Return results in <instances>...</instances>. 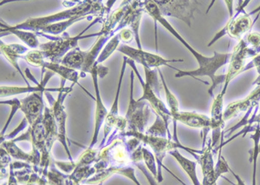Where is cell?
I'll return each mask as SVG.
<instances>
[{
	"instance_id": "obj_41",
	"label": "cell",
	"mask_w": 260,
	"mask_h": 185,
	"mask_svg": "<svg viewBox=\"0 0 260 185\" xmlns=\"http://www.w3.org/2000/svg\"><path fill=\"white\" fill-rule=\"evenodd\" d=\"M252 85H254V86H260V74L258 75V77H257V79L252 83Z\"/></svg>"
},
{
	"instance_id": "obj_39",
	"label": "cell",
	"mask_w": 260,
	"mask_h": 185,
	"mask_svg": "<svg viewBox=\"0 0 260 185\" xmlns=\"http://www.w3.org/2000/svg\"><path fill=\"white\" fill-rule=\"evenodd\" d=\"M259 14L260 15V6H257V8L254 10H252L251 12H249L248 14L250 16L254 15V14Z\"/></svg>"
},
{
	"instance_id": "obj_31",
	"label": "cell",
	"mask_w": 260,
	"mask_h": 185,
	"mask_svg": "<svg viewBox=\"0 0 260 185\" xmlns=\"http://www.w3.org/2000/svg\"><path fill=\"white\" fill-rule=\"evenodd\" d=\"M1 104H6V105H12V112L10 114L9 117H8V119L6 121V126H5L3 130H2V132H1V138H3L4 133L6 132V129L8 128L10 122H11L12 118H13V116L15 115L16 112L18 111V110L21 109V101L20 100H18V99H12V100H10V101H2L1 102Z\"/></svg>"
},
{
	"instance_id": "obj_38",
	"label": "cell",
	"mask_w": 260,
	"mask_h": 185,
	"mask_svg": "<svg viewBox=\"0 0 260 185\" xmlns=\"http://www.w3.org/2000/svg\"><path fill=\"white\" fill-rule=\"evenodd\" d=\"M11 169H12V170H11L12 172H11V176H10L9 185H18L17 180H16L14 175H13V172H12V166L11 167Z\"/></svg>"
},
{
	"instance_id": "obj_6",
	"label": "cell",
	"mask_w": 260,
	"mask_h": 185,
	"mask_svg": "<svg viewBox=\"0 0 260 185\" xmlns=\"http://www.w3.org/2000/svg\"><path fill=\"white\" fill-rule=\"evenodd\" d=\"M154 2L163 17L179 18L189 27L200 4L196 0H156Z\"/></svg>"
},
{
	"instance_id": "obj_17",
	"label": "cell",
	"mask_w": 260,
	"mask_h": 185,
	"mask_svg": "<svg viewBox=\"0 0 260 185\" xmlns=\"http://www.w3.org/2000/svg\"><path fill=\"white\" fill-rule=\"evenodd\" d=\"M1 51L3 52L4 55L6 56V58L8 59L11 65L15 67L16 70L19 72V74L22 76V78H24L27 86H30L29 82L27 80L25 76L23 74V72H21L20 68L18 64V58H23V54L28 51V49L24 47L23 45H18V44H12V45H6L3 41H1Z\"/></svg>"
},
{
	"instance_id": "obj_5",
	"label": "cell",
	"mask_w": 260,
	"mask_h": 185,
	"mask_svg": "<svg viewBox=\"0 0 260 185\" xmlns=\"http://www.w3.org/2000/svg\"><path fill=\"white\" fill-rule=\"evenodd\" d=\"M260 53V47H249L245 39L240 40L239 44L234 47L233 53H231L230 62L228 72L225 73V86L222 89L221 92L225 94L228 91V86L231 81L236 78L238 75L242 73L245 68V61L249 57H254Z\"/></svg>"
},
{
	"instance_id": "obj_24",
	"label": "cell",
	"mask_w": 260,
	"mask_h": 185,
	"mask_svg": "<svg viewBox=\"0 0 260 185\" xmlns=\"http://www.w3.org/2000/svg\"><path fill=\"white\" fill-rule=\"evenodd\" d=\"M3 27L4 30H1L2 34L4 33H7L6 34H10V33L14 34L15 36L19 38L28 47L32 48V49L40 46L39 39H38V37H37V34L35 33L27 32V30H15V29H12L11 26H8V25H2V28ZM6 34H5V35H6Z\"/></svg>"
},
{
	"instance_id": "obj_35",
	"label": "cell",
	"mask_w": 260,
	"mask_h": 185,
	"mask_svg": "<svg viewBox=\"0 0 260 185\" xmlns=\"http://www.w3.org/2000/svg\"><path fill=\"white\" fill-rule=\"evenodd\" d=\"M229 171H230L231 173L233 174L234 176V178L236 179L237 182L236 183H234V182H232V181H230V180H228L226 177H224L226 181H228V182H230V183H232L233 185H245V182H244V181H243L242 179H241V177H240L238 174L235 173L234 172V170H232V169H229Z\"/></svg>"
},
{
	"instance_id": "obj_21",
	"label": "cell",
	"mask_w": 260,
	"mask_h": 185,
	"mask_svg": "<svg viewBox=\"0 0 260 185\" xmlns=\"http://www.w3.org/2000/svg\"><path fill=\"white\" fill-rule=\"evenodd\" d=\"M170 155L175 158V160L179 163L181 168L185 170V172L189 176L190 179L192 182L193 185H202L199 181L198 176H197V163L194 161H191L189 159H186L185 157L181 155L178 149H174L170 151Z\"/></svg>"
},
{
	"instance_id": "obj_40",
	"label": "cell",
	"mask_w": 260,
	"mask_h": 185,
	"mask_svg": "<svg viewBox=\"0 0 260 185\" xmlns=\"http://www.w3.org/2000/svg\"><path fill=\"white\" fill-rule=\"evenodd\" d=\"M253 124H259L260 125V112L257 114V116H255L254 119L252 120V122H251V126L253 125Z\"/></svg>"
},
{
	"instance_id": "obj_8",
	"label": "cell",
	"mask_w": 260,
	"mask_h": 185,
	"mask_svg": "<svg viewBox=\"0 0 260 185\" xmlns=\"http://www.w3.org/2000/svg\"><path fill=\"white\" fill-rule=\"evenodd\" d=\"M224 97L225 94L220 91L214 98L212 105V110H211V131H212V137H211V142H212V148H213V155H216L219 152V146L221 143V140L224 139V125H225V120L223 118V114H224Z\"/></svg>"
},
{
	"instance_id": "obj_1",
	"label": "cell",
	"mask_w": 260,
	"mask_h": 185,
	"mask_svg": "<svg viewBox=\"0 0 260 185\" xmlns=\"http://www.w3.org/2000/svg\"><path fill=\"white\" fill-rule=\"evenodd\" d=\"M143 9L145 11L151 18H153L154 21V24L156 27L157 22L160 23L166 30H169L175 39L179 40L181 45H184L187 49V51L192 54L194 57L196 61L198 62V69L193 70V71H180L178 70L177 73L175 74V78H180L183 77H191V78L197 79L198 77H208L212 80V86L208 90V93L212 98L214 99V90L216 88L219 86V84H223L225 82V74L217 75V72L219 71L221 67L228 65L230 62L231 53H219L217 51L213 52V57H207L198 51L194 50L191 45L186 42V40L180 36L177 30H175L172 24L169 23L165 17H163L160 13V10L158 8L154 0L150 1H143Z\"/></svg>"
},
{
	"instance_id": "obj_14",
	"label": "cell",
	"mask_w": 260,
	"mask_h": 185,
	"mask_svg": "<svg viewBox=\"0 0 260 185\" xmlns=\"http://www.w3.org/2000/svg\"><path fill=\"white\" fill-rule=\"evenodd\" d=\"M43 93H32L31 95L27 97L26 99L20 100V110L24 112L25 118L30 126H33L36 121L42 116V111L44 109V103L42 99Z\"/></svg>"
},
{
	"instance_id": "obj_28",
	"label": "cell",
	"mask_w": 260,
	"mask_h": 185,
	"mask_svg": "<svg viewBox=\"0 0 260 185\" xmlns=\"http://www.w3.org/2000/svg\"><path fill=\"white\" fill-rule=\"evenodd\" d=\"M157 71L159 72L160 80L162 82L163 89L165 90L166 99H167L169 108H170L171 114L176 113L178 111H180V110H179V102H178L177 99L175 98V96L171 92V90H169V86H168V84L166 83L165 78H164V76H163L162 72L160 71V68H158Z\"/></svg>"
},
{
	"instance_id": "obj_19",
	"label": "cell",
	"mask_w": 260,
	"mask_h": 185,
	"mask_svg": "<svg viewBox=\"0 0 260 185\" xmlns=\"http://www.w3.org/2000/svg\"><path fill=\"white\" fill-rule=\"evenodd\" d=\"M66 95H67V94H65L62 98V97H61V91H60V96L58 97L57 101H56V103H54L53 114L55 117H56L58 126H59V130H58V132H59V133H58V139H59L60 142L62 143V145L64 146L65 149H66V151H67V154H68L69 159L72 160L71 153L69 151L68 146H67V144H66V128H65V121H66V118H67V115L65 113L64 107H63V105H62V101H63V99H64Z\"/></svg>"
},
{
	"instance_id": "obj_2",
	"label": "cell",
	"mask_w": 260,
	"mask_h": 185,
	"mask_svg": "<svg viewBox=\"0 0 260 185\" xmlns=\"http://www.w3.org/2000/svg\"><path fill=\"white\" fill-rule=\"evenodd\" d=\"M107 10L110 11V9H108L106 6H104L103 2L101 1H83L74 7L62 11L53 15L41 17V18H29L26 21L17 24L15 26H11V28L15 30H29V32L30 30L38 34L43 28L48 25L69 20L71 18H85L90 14L101 15L103 17V14L106 12Z\"/></svg>"
},
{
	"instance_id": "obj_20",
	"label": "cell",
	"mask_w": 260,
	"mask_h": 185,
	"mask_svg": "<svg viewBox=\"0 0 260 185\" xmlns=\"http://www.w3.org/2000/svg\"><path fill=\"white\" fill-rule=\"evenodd\" d=\"M86 57H87V51H82L80 48L77 47L69 51L68 53L62 57L59 64L71 69L82 71L85 64Z\"/></svg>"
},
{
	"instance_id": "obj_43",
	"label": "cell",
	"mask_w": 260,
	"mask_h": 185,
	"mask_svg": "<svg viewBox=\"0 0 260 185\" xmlns=\"http://www.w3.org/2000/svg\"><path fill=\"white\" fill-rule=\"evenodd\" d=\"M213 185H217V183H215V184H213Z\"/></svg>"
},
{
	"instance_id": "obj_25",
	"label": "cell",
	"mask_w": 260,
	"mask_h": 185,
	"mask_svg": "<svg viewBox=\"0 0 260 185\" xmlns=\"http://www.w3.org/2000/svg\"><path fill=\"white\" fill-rule=\"evenodd\" d=\"M85 18H87V17H85V18H71V19H69V20L59 22V23H56V24H50V25H48V26L43 28L39 33H41V35L42 34H45V35L46 34H50L52 36L59 35L61 33H64L65 30H67L69 27L73 25V24H75V23L83 20Z\"/></svg>"
},
{
	"instance_id": "obj_16",
	"label": "cell",
	"mask_w": 260,
	"mask_h": 185,
	"mask_svg": "<svg viewBox=\"0 0 260 185\" xmlns=\"http://www.w3.org/2000/svg\"><path fill=\"white\" fill-rule=\"evenodd\" d=\"M53 75L54 73L51 71L46 72L45 78L41 81L40 84L35 87L6 86V85H1V98L9 97V96L18 95V94H22V93L45 92L46 90H48V91H62L63 90V84H64L65 81V79H63V78H62V88H58V89H47V88H45V85L47 84L48 80Z\"/></svg>"
},
{
	"instance_id": "obj_23",
	"label": "cell",
	"mask_w": 260,
	"mask_h": 185,
	"mask_svg": "<svg viewBox=\"0 0 260 185\" xmlns=\"http://www.w3.org/2000/svg\"><path fill=\"white\" fill-rule=\"evenodd\" d=\"M250 138L253 141V147L249 150L250 159L249 162L253 165V175H252V185H257V163L258 155L260 154V125L257 124L254 132L250 134Z\"/></svg>"
},
{
	"instance_id": "obj_15",
	"label": "cell",
	"mask_w": 260,
	"mask_h": 185,
	"mask_svg": "<svg viewBox=\"0 0 260 185\" xmlns=\"http://www.w3.org/2000/svg\"><path fill=\"white\" fill-rule=\"evenodd\" d=\"M92 78H93V83H94V87L95 90V102H96V107H95V132L93 135V138H92L91 143L89 149H91L92 147L95 145L96 142H98V135H99V131H100L101 126L103 125L104 120L105 119L107 115H108V111L106 108L104 106L102 98H101L100 91H99V84H98V70H96V65L93 67L91 70Z\"/></svg>"
},
{
	"instance_id": "obj_13",
	"label": "cell",
	"mask_w": 260,
	"mask_h": 185,
	"mask_svg": "<svg viewBox=\"0 0 260 185\" xmlns=\"http://www.w3.org/2000/svg\"><path fill=\"white\" fill-rule=\"evenodd\" d=\"M197 160L201 164L203 173L202 185H213L217 183L219 176L216 174L214 170L215 164L213 162V148L211 139L208 140L204 147H202V153L199 155V159Z\"/></svg>"
},
{
	"instance_id": "obj_3",
	"label": "cell",
	"mask_w": 260,
	"mask_h": 185,
	"mask_svg": "<svg viewBox=\"0 0 260 185\" xmlns=\"http://www.w3.org/2000/svg\"><path fill=\"white\" fill-rule=\"evenodd\" d=\"M101 18H98L95 21L93 22L88 28H86L85 30H83L80 34H78L77 36L71 38L68 35L66 37H61L59 39H52V37L47 36V35H43L44 37L50 39V42L46 44H42L39 46L40 51H43L45 58H49L51 60L52 63H58L61 62L62 57H64L69 51L73 50L75 48L78 47V41L81 39H88V38H94V37H100L102 33H94V34H89L83 36V33L89 30V28L96 24L98 22L101 21Z\"/></svg>"
},
{
	"instance_id": "obj_29",
	"label": "cell",
	"mask_w": 260,
	"mask_h": 185,
	"mask_svg": "<svg viewBox=\"0 0 260 185\" xmlns=\"http://www.w3.org/2000/svg\"><path fill=\"white\" fill-rule=\"evenodd\" d=\"M4 146L6 147L7 151L10 153V155H12L13 158L15 159H23L25 161L32 162L35 163V159H37L36 156H32L31 154H26L24 151H22L19 148L16 146L14 144L13 141H10V142H6L4 143Z\"/></svg>"
},
{
	"instance_id": "obj_27",
	"label": "cell",
	"mask_w": 260,
	"mask_h": 185,
	"mask_svg": "<svg viewBox=\"0 0 260 185\" xmlns=\"http://www.w3.org/2000/svg\"><path fill=\"white\" fill-rule=\"evenodd\" d=\"M143 68L145 71L146 82L151 87V89L154 90V92L156 94L157 97L160 99V90L163 89V84L162 82H160V79L158 78L156 71L148 68V67H143Z\"/></svg>"
},
{
	"instance_id": "obj_36",
	"label": "cell",
	"mask_w": 260,
	"mask_h": 185,
	"mask_svg": "<svg viewBox=\"0 0 260 185\" xmlns=\"http://www.w3.org/2000/svg\"><path fill=\"white\" fill-rule=\"evenodd\" d=\"M96 65V70H98V77H101V78H104L108 72H109V68H107L105 66H103L102 65Z\"/></svg>"
},
{
	"instance_id": "obj_22",
	"label": "cell",
	"mask_w": 260,
	"mask_h": 185,
	"mask_svg": "<svg viewBox=\"0 0 260 185\" xmlns=\"http://www.w3.org/2000/svg\"><path fill=\"white\" fill-rule=\"evenodd\" d=\"M42 68H43V70L48 69L49 71H51L53 73L60 75L65 80L67 79V80L73 82V84H77L80 85V84L78 83L79 74L76 70L71 69L69 67L62 66L61 64L46 62V61H45Z\"/></svg>"
},
{
	"instance_id": "obj_4",
	"label": "cell",
	"mask_w": 260,
	"mask_h": 185,
	"mask_svg": "<svg viewBox=\"0 0 260 185\" xmlns=\"http://www.w3.org/2000/svg\"><path fill=\"white\" fill-rule=\"evenodd\" d=\"M238 3L239 5L236 8V12L234 13L233 18H229V21L225 24V26L222 28L219 33H216L215 36L207 45L208 47H211L225 35H229L233 39L241 40L245 33H248L253 26V21L251 20L248 13L245 11V7L250 3V0L239 1Z\"/></svg>"
},
{
	"instance_id": "obj_34",
	"label": "cell",
	"mask_w": 260,
	"mask_h": 185,
	"mask_svg": "<svg viewBox=\"0 0 260 185\" xmlns=\"http://www.w3.org/2000/svg\"><path fill=\"white\" fill-rule=\"evenodd\" d=\"M252 68H256L257 73L260 74V53L257 55L256 57H253L251 62L245 66L242 72H247V71L252 69Z\"/></svg>"
},
{
	"instance_id": "obj_32",
	"label": "cell",
	"mask_w": 260,
	"mask_h": 185,
	"mask_svg": "<svg viewBox=\"0 0 260 185\" xmlns=\"http://www.w3.org/2000/svg\"><path fill=\"white\" fill-rule=\"evenodd\" d=\"M119 35H120L121 42L125 43V44H130L133 41L134 39H136L133 30L128 28H124L121 32H119Z\"/></svg>"
},
{
	"instance_id": "obj_44",
	"label": "cell",
	"mask_w": 260,
	"mask_h": 185,
	"mask_svg": "<svg viewBox=\"0 0 260 185\" xmlns=\"http://www.w3.org/2000/svg\"><path fill=\"white\" fill-rule=\"evenodd\" d=\"M259 151H260V146H259Z\"/></svg>"
},
{
	"instance_id": "obj_12",
	"label": "cell",
	"mask_w": 260,
	"mask_h": 185,
	"mask_svg": "<svg viewBox=\"0 0 260 185\" xmlns=\"http://www.w3.org/2000/svg\"><path fill=\"white\" fill-rule=\"evenodd\" d=\"M260 103V86H257L252 90L248 97L245 99H240L238 101L233 102L226 106L224 110L223 118L225 121L230 120L233 117L238 116L243 111H248L250 108L257 107Z\"/></svg>"
},
{
	"instance_id": "obj_11",
	"label": "cell",
	"mask_w": 260,
	"mask_h": 185,
	"mask_svg": "<svg viewBox=\"0 0 260 185\" xmlns=\"http://www.w3.org/2000/svg\"><path fill=\"white\" fill-rule=\"evenodd\" d=\"M172 118L174 121L182 122L191 128L201 129L203 134V143H206L207 134L211 130L210 117L204 114L178 111L176 113L172 114Z\"/></svg>"
},
{
	"instance_id": "obj_42",
	"label": "cell",
	"mask_w": 260,
	"mask_h": 185,
	"mask_svg": "<svg viewBox=\"0 0 260 185\" xmlns=\"http://www.w3.org/2000/svg\"><path fill=\"white\" fill-rule=\"evenodd\" d=\"M258 108H259V112H260V103H259V105H258ZM259 112H258V113H259Z\"/></svg>"
},
{
	"instance_id": "obj_7",
	"label": "cell",
	"mask_w": 260,
	"mask_h": 185,
	"mask_svg": "<svg viewBox=\"0 0 260 185\" xmlns=\"http://www.w3.org/2000/svg\"><path fill=\"white\" fill-rule=\"evenodd\" d=\"M117 51L124 54L126 57H128L129 59L133 60L136 63L141 64L143 67H148L150 69L152 68L158 69V68H160V66H167V67H170L175 71H178L179 69L170 66L169 63H183L184 62L183 59H165L157 54L149 53L143 50L130 47L127 45L119 46Z\"/></svg>"
},
{
	"instance_id": "obj_33",
	"label": "cell",
	"mask_w": 260,
	"mask_h": 185,
	"mask_svg": "<svg viewBox=\"0 0 260 185\" xmlns=\"http://www.w3.org/2000/svg\"><path fill=\"white\" fill-rule=\"evenodd\" d=\"M246 42L249 45H251V47L258 48L260 47V34L257 33H249L247 36L245 38Z\"/></svg>"
},
{
	"instance_id": "obj_37",
	"label": "cell",
	"mask_w": 260,
	"mask_h": 185,
	"mask_svg": "<svg viewBox=\"0 0 260 185\" xmlns=\"http://www.w3.org/2000/svg\"><path fill=\"white\" fill-rule=\"evenodd\" d=\"M225 5L228 6V12H229V18H233V16L234 15V1L233 0H226L225 1Z\"/></svg>"
},
{
	"instance_id": "obj_10",
	"label": "cell",
	"mask_w": 260,
	"mask_h": 185,
	"mask_svg": "<svg viewBox=\"0 0 260 185\" xmlns=\"http://www.w3.org/2000/svg\"><path fill=\"white\" fill-rule=\"evenodd\" d=\"M127 64H128V66L132 67L135 74L137 76L140 83L142 84V89H143V96L138 101L148 100L149 104H150L151 107L153 108L156 112L157 116H160L162 118L163 121L165 122L166 126L169 127V120L172 118L171 111L167 109L165 105L163 104V102L157 97L156 94L154 92V90L151 89V87L148 85V83L146 81L142 80V76L136 68V62L127 57Z\"/></svg>"
},
{
	"instance_id": "obj_18",
	"label": "cell",
	"mask_w": 260,
	"mask_h": 185,
	"mask_svg": "<svg viewBox=\"0 0 260 185\" xmlns=\"http://www.w3.org/2000/svg\"><path fill=\"white\" fill-rule=\"evenodd\" d=\"M127 57L125 56V57H123V63H122V66H121V75H120V78H119L118 86H117V92H116V96H115V102H114V104H113L112 108H111V111H110V113L108 114L106 116V126H105V128H104V141H103V144H104V142L106 140L107 135L109 134L110 131H111V127L115 126V125H117V124L120 122V120L121 119V118L119 121H117L116 118H117V112H118L119 94H120L121 82H122V79H123V77H124V72L125 70H126V66H127Z\"/></svg>"
},
{
	"instance_id": "obj_30",
	"label": "cell",
	"mask_w": 260,
	"mask_h": 185,
	"mask_svg": "<svg viewBox=\"0 0 260 185\" xmlns=\"http://www.w3.org/2000/svg\"><path fill=\"white\" fill-rule=\"evenodd\" d=\"M23 58L29 65L36 66V67H43L45 62L44 53L40 50L39 51L34 50V51H28V53L23 56Z\"/></svg>"
},
{
	"instance_id": "obj_9",
	"label": "cell",
	"mask_w": 260,
	"mask_h": 185,
	"mask_svg": "<svg viewBox=\"0 0 260 185\" xmlns=\"http://www.w3.org/2000/svg\"><path fill=\"white\" fill-rule=\"evenodd\" d=\"M134 76L135 72H131V84H130V102L128 111L126 115L127 122L133 132L142 133L147 125L148 117V107L145 103L142 101H136L134 99Z\"/></svg>"
},
{
	"instance_id": "obj_26",
	"label": "cell",
	"mask_w": 260,
	"mask_h": 185,
	"mask_svg": "<svg viewBox=\"0 0 260 185\" xmlns=\"http://www.w3.org/2000/svg\"><path fill=\"white\" fill-rule=\"evenodd\" d=\"M121 42V39H120V35L119 33L117 34H115V36L113 37L112 39H110V42L108 43L105 47L103 49V51L101 52L99 57H98V60L95 64L98 65H101V64L104 62L107 58L112 55L113 52L117 50L119 47V44Z\"/></svg>"
}]
</instances>
